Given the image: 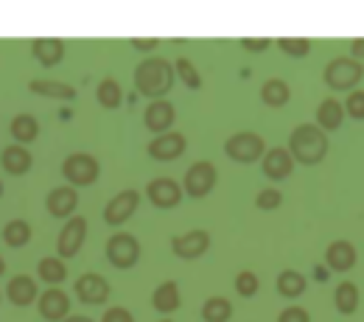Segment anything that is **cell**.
I'll return each instance as SVG.
<instances>
[{
	"label": "cell",
	"mask_w": 364,
	"mask_h": 322,
	"mask_svg": "<svg viewBox=\"0 0 364 322\" xmlns=\"http://www.w3.org/2000/svg\"><path fill=\"white\" fill-rule=\"evenodd\" d=\"M146 196L154 208L168 210V208H177L182 202V185L171 177H157L146 185Z\"/></svg>",
	"instance_id": "obj_11"
},
{
	"label": "cell",
	"mask_w": 364,
	"mask_h": 322,
	"mask_svg": "<svg viewBox=\"0 0 364 322\" xmlns=\"http://www.w3.org/2000/svg\"><path fill=\"white\" fill-rule=\"evenodd\" d=\"M283 205V193L277 190V188H264V190H258V196H255V208L258 210H277Z\"/></svg>",
	"instance_id": "obj_36"
},
{
	"label": "cell",
	"mask_w": 364,
	"mask_h": 322,
	"mask_svg": "<svg viewBox=\"0 0 364 322\" xmlns=\"http://www.w3.org/2000/svg\"><path fill=\"white\" fill-rule=\"evenodd\" d=\"M46 208L53 219H68V216H73V210L79 208V193H76V188H73V185H59V188H53V190L48 193Z\"/></svg>",
	"instance_id": "obj_17"
},
{
	"label": "cell",
	"mask_w": 364,
	"mask_h": 322,
	"mask_svg": "<svg viewBox=\"0 0 364 322\" xmlns=\"http://www.w3.org/2000/svg\"><path fill=\"white\" fill-rule=\"evenodd\" d=\"M180 286L174 283V280H166V283H160L157 289H154V294H151V308L154 311H160V314H174L177 308H180Z\"/></svg>",
	"instance_id": "obj_22"
},
{
	"label": "cell",
	"mask_w": 364,
	"mask_h": 322,
	"mask_svg": "<svg viewBox=\"0 0 364 322\" xmlns=\"http://www.w3.org/2000/svg\"><path fill=\"white\" fill-rule=\"evenodd\" d=\"M216 166L210 160H196L188 171H185V180H182V190L191 196V199H202L208 196L213 188H216Z\"/></svg>",
	"instance_id": "obj_6"
},
{
	"label": "cell",
	"mask_w": 364,
	"mask_h": 322,
	"mask_svg": "<svg viewBox=\"0 0 364 322\" xmlns=\"http://www.w3.org/2000/svg\"><path fill=\"white\" fill-rule=\"evenodd\" d=\"M31 53H34V59H37L43 68H53V65H59L62 56H65V43L56 40V37H37V40L31 43Z\"/></svg>",
	"instance_id": "obj_21"
},
{
	"label": "cell",
	"mask_w": 364,
	"mask_h": 322,
	"mask_svg": "<svg viewBox=\"0 0 364 322\" xmlns=\"http://www.w3.org/2000/svg\"><path fill=\"white\" fill-rule=\"evenodd\" d=\"M174 118H177L174 104L166 101V98H160V101H151V104L146 107V112H143V127H146L149 132H154V135H166V132H171Z\"/></svg>",
	"instance_id": "obj_13"
},
{
	"label": "cell",
	"mask_w": 364,
	"mask_h": 322,
	"mask_svg": "<svg viewBox=\"0 0 364 322\" xmlns=\"http://www.w3.org/2000/svg\"><path fill=\"white\" fill-rule=\"evenodd\" d=\"M364 79V65L356 62L353 56H333L325 70H322V82L325 87L333 92H353L359 90Z\"/></svg>",
	"instance_id": "obj_3"
},
{
	"label": "cell",
	"mask_w": 364,
	"mask_h": 322,
	"mask_svg": "<svg viewBox=\"0 0 364 322\" xmlns=\"http://www.w3.org/2000/svg\"><path fill=\"white\" fill-rule=\"evenodd\" d=\"M261 168H264V177H267V180L280 183V180L291 177V171H294V157L289 154V149L274 146V149H267V154H264V160H261Z\"/></svg>",
	"instance_id": "obj_16"
},
{
	"label": "cell",
	"mask_w": 364,
	"mask_h": 322,
	"mask_svg": "<svg viewBox=\"0 0 364 322\" xmlns=\"http://www.w3.org/2000/svg\"><path fill=\"white\" fill-rule=\"evenodd\" d=\"M140 258V241L132 232H115L107 241V261L115 269H132Z\"/></svg>",
	"instance_id": "obj_7"
},
{
	"label": "cell",
	"mask_w": 364,
	"mask_h": 322,
	"mask_svg": "<svg viewBox=\"0 0 364 322\" xmlns=\"http://www.w3.org/2000/svg\"><path fill=\"white\" fill-rule=\"evenodd\" d=\"M350 56H353L356 62H364V37H356V40L350 43Z\"/></svg>",
	"instance_id": "obj_42"
},
{
	"label": "cell",
	"mask_w": 364,
	"mask_h": 322,
	"mask_svg": "<svg viewBox=\"0 0 364 322\" xmlns=\"http://www.w3.org/2000/svg\"><path fill=\"white\" fill-rule=\"evenodd\" d=\"M73 291H76L79 303H85V306H104L109 297V283L98 272H85L73 283Z\"/></svg>",
	"instance_id": "obj_9"
},
{
	"label": "cell",
	"mask_w": 364,
	"mask_h": 322,
	"mask_svg": "<svg viewBox=\"0 0 364 322\" xmlns=\"http://www.w3.org/2000/svg\"><path fill=\"white\" fill-rule=\"evenodd\" d=\"M274 286H277V294L286 297V300H297V297L309 289L306 275H300L297 269H283V272L277 275V280H274Z\"/></svg>",
	"instance_id": "obj_25"
},
{
	"label": "cell",
	"mask_w": 364,
	"mask_h": 322,
	"mask_svg": "<svg viewBox=\"0 0 364 322\" xmlns=\"http://www.w3.org/2000/svg\"><path fill=\"white\" fill-rule=\"evenodd\" d=\"M101 322H135V317H132V311H129V308L112 306V308H107V311H104Z\"/></svg>",
	"instance_id": "obj_39"
},
{
	"label": "cell",
	"mask_w": 364,
	"mask_h": 322,
	"mask_svg": "<svg viewBox=\"0 0 364 322\" xmlns=\"http://www.w3.org/2000/svg\"><path fill=\"white\" fill-rule=\"evenodd\" d=\"M269 45H272L269 37H244V40H241V48L250 50V53H261V50H267Z\"/></svg>",
	"instance_id": "obj_40"
},
{
	"label": "cell",
	"mask_w": 364,
	"mask_h": 322,
	"mask_svg": "<svg viewBox=\"0 0 364 322\" xmlns=\"http://www.w3.org/2000/svg\"><path fill=\"white\" fill-rule=\"evenodd\" d=\"M345 115H350L353 121H364V90L348 92V98H345Z\"/></svg>",
	"instance_id": "obj_37"
},
{
	"label": "cell",
	"mask_w": 364,
	"mask_h": 322,
	"mask_svg": "<svg viewBox=\"0 0 364 322\" xmlns=\"http://www.w3.org/2000/svg\"><path fill=\"white\" fill-rule=\"evenodd\" d=\"M202 320L205 322H230L232 320V303L228 297H208L202 303Z\"/></svg>",
	"instance_id": "obj_29"
},
{
	"label": "cell",
	"mask_w": 364,
	"mask_h": 322,
	"mask_svg": "<svg viewBox=\"0 0 364 322\" xmlns=\"http://www.w3.org/2000/svg\"><path fill=\"white\" fill-rule=\"evenodd\" d=\"M356 261H359V252L348 238H336L325 249V264L331 272H350L356 267Z\"/></svg>",
	"instance_id": "obj_15"
},
{
	"label": "cell",
	"mask_w": 364,
	"mask_h": 322,
	"mask_svg": "<svg viewBox=\"0 0 364 322\" xmlns=\"http://www.w3.org/2000/svg\"><path fill=\"white\" fill-rule=\"evenodd\" d=\"M137 205H140V193H137L135 188H127V190L115 193V196L104 205V222H107L109 227H118V225L129 222L132 213L137 210Z\"/></svg>",
	"instance_id": "obj_8"
},
{
	"label": "cell",
	"mask_w": 364,
	"mask_h": 322,
	"mask_svg": "<svg viewBox=\"0 0 364 322\" xmlns=\"http://www.w3.org/2000/svg\"><path fill=\"white\" fill-rule=\"evenodd\" d=\"M225 154L235 163H244V166L258 163L267 154V140L258 132H235L225 140Z\"/></svg>",
	"instance_id": "obj_4"
},
{
	"label": "cell",
	"mask_w": 364,
	"mask_h": 322,
	"mask_svg": "<svg viewBox=\"0 0 364 322\" xmlns=\"http://www.w3.org/2000/svg\"><path fill=\"white\" fill-rule=\"evenodd\" d=\"M40 317L48 322H65L70 317V297L62 289H48L40 297Z\"/></svg>",
	"instance_id": "obj_18"
},
{
	"label": "cell",
	"mask_w": 364,
	"mask_h": 322,
	"mask_svg": "<svg viewBox=\"0 0 364 322\" xmlns=\"http://www.w3.org/2000/svg\"><path fill=\"white\" fill-rule=\"evenodd\" d=\"M0 275H3V258H0Z\"/></svg>",
	"instance_id": "obj_44"
},
{
	"label": "cell",
	"mask_w": 364,
	"mask_h": 322,
	"mask_svg": "<svg viewBox=\"0 0 364 322\" xmlns=\"http://www.w3.org/2000/svg\"><path fill=\"white\" fill-rule=\"evenodd\" d=\"M65 322H95V320H90V317H85V314H73V317H68Z\"/></svg>",
	"instance_id": "obj_43"
},
{
	"label": "cell",
	"mask_w": 364,
	"mask_h": 322,
	"mask_svg": "<svg viewBox=\"0 0 364 322\" xmlns=\"http://www.w3.org/2000/svg\"><path fill=\"white\" fill-rule=\"evenodd\" d=\"M0 196H3V183H0Z\"/></svg>",
	"instance_id": "obj_45"
},
{
	"label": "cell",
	"mask_w": 364,
	"mask_h": 322,
	"mask_svg": "<svg viewBox=\"0 0 364 322\" xmlns=\"http://www.w3.org/2000/svg\"><path fill=\"white\" fill-rule=\"evenodd\" d=\"M342 124H345V104L339 101V98H333V95H328V98H322L317 107V127L328 135V132H336V129H342Z\"/></svg>",
	"instance_id": "obj_19"
},
{
	"label": "cell",
	"mask_w": 364,
	"mask_h": 322,
	"mask_svg": "<svg viewBox=\"0 0 364 322\" xmlns=\"http://www.w3.org/2000/svg\"><path fill=\"white\" fill-rule=\"evenodd\" d=\"M6 297H9V303L17 306V308L31 306V303L37 300V283H34V277L14 275L9 280V286H6Z\"/></svg>",
	"instance_id": "obj_20"
},
{
	"label": "cell",
	"mask_w": 364,
	"mask_h": 322,
	"mask_svg": "<svg viewBox=\"0 0 364 322\" xmlns=\"http://www.w3.org/2000/svg\"><path fill=\"white\" fill-rule=\"evenodd\" d=\"M286 149L294 157V163H300V166H319L328 157L331 140H328V135L319 129L317 124H300V127L291 129Z\"/></svg>",
	"instance_id": "obj_2"
},
{
	"label": "cell",
	"mask_w": 364,
	"mask_h": 322,
	"mask_svg": "<svg viewBox=\"0 0 364 322\" xmlns=\"http://www.w3.org/2000/svg\"><path fill=\"white\" fill-rule=\"evenodd\" d=\"M289 98H291V87L283 79H267L261 85V101L272 109H283L289 104Z\"/></svg>",
	"instance_id": "obj_26"
},
{
	"label": "cell",
	"mask_w": 364,
	"mask_h": 322,
	"mask_svg": "<svg viewBox=\"0 0 364 322\" xmlns=\"http://www.w3.org/2000/svg\"><path fill=\"white\" fill-rule=\"evenodd\" d=\"M185 149H188V140H185L182 132H174V129L166 132V135H157V138L146 146L149 157H151V160H160V163H171V160H177Z\"/></svg>",
	"instance_id": "obj_14"
},
{
	"label": "cell",
	"mask_w": 364,
	"mask_h": 322,
	"mask_svg": "<svg viewBox=\"0 0 364 322\" xmlns=\"http://www.w3.org/2000/svg\"><path fill=\"white\" fill-rule=\"evenodd\" d=\"M98 174H101V166H98V160L87 154V151H73V154H68L65 157V163H62V177L68 180V183L79 185V188H85V185H92L98 180Z\"/></svg>",
	"instance_id": "obj_5"
},
{
	"label": "cell",
	"mask_w": 364,
	"mask_h": 322,
	"mask_svg": "<svg viewBox=\"0 0 364 322\" xmlns=\"http://www.w3.org/2000/svg\"><path fill=\"white\" fill-rule=\"evenodd\" d=\"M174 73L185 82V87H188V90H199V87H202V76H199V70L193 68V62H191V59L180 56V59L174 62Z\"/></svg>",
	"instance_id": "obj_34"
},
{
	"label": "cell",
	"mask_w": 364,
	"mask_h": 322,
	"mask_svg": "<svg viewBox=\"0 0 364 322\" xmlns=\"http://www.w3.org/2000/svg\"><path fill=\"white\" fill-rule=\"evenodd\" d=\"M160 322H174V320H160Z\"/></svg>",
	"instance_id": "obj_46"
},
{
	"label": "cell",
	"mask_w": 364,
	"mask_h": 322,
	"mask_svg": "<svg viewBox=\"0 0 364 322\" xmlns=\"http://www.w3.org/2000/svg\"><path fill=\"white\" fill-rule=\"evenodd\" d=\"M174 65L163 56H149L143 59L135 68V87L140 95L151 98V101H160L166 98V92L174 87Z\"/></svg>",
	"instance_id": "obj_1"
},
{
	"label": "cell",
	"mask_w": 364,
	"mask_h": 322,
	"mask_svg": "<svg viewBox=\"0 0 364 322\" xmlns=\"http://www.w3.org/2000/svg\"><path fill=\"white\" fill-rule=\"evenodd\" d=\"M95 98H98V104H101L104 109H118L121 101H124V92H121V85H118L112 76H107V79H101V85L95 87Z\"/></svg>",
	"instance_id": "obj_30"
},
{
	"label": "cell",
	"mask_w": 364,
	"mask_h": 322,
	"mask_svg": "<svg viewBox=\"0 0 364 322\" xmlns=\"http://www.w3.org/2000/svg\"><path fill=\"white\" fill-rule=\"evenodd\" d=\"M277 48L291 59H303V56L311 53V40H306V37H277Z\"/></svg>",
	"instance_id": "obj_33"
},
{
	"label": "cell",
	"mask_w": 364,
	"mask_h": 322,
	"mask_svg": "<svg viewBox=\"0 0 364 322\" xmlns=\"http://www.w3.org/2000/svg\"><path fill=\"white\" fill-rule=\"evenodd\" d=\"M9 132L14 135L17 143H31V140H37V135H40V124H37L34 115L23 112V115H14V118H11Z\"/></svg>",
	"instance_id": "obj_28"
},
{
	"label": "cell",
	"mask_w": 364,
	"mask_h": 322,
	"mask_svg": "<svg viewBox=\"0 0 364 322\" xmlns=\"http://www.w3.org/2000/svg\"><path fill=\"white\" fill-rule=\"evenodd\" d=\"M28 90L46 98H59V101H76V87L65 85V82H46V79H34L28 85Z\"/></svg>",
	"instance_id": "obj_27"
},
{
	"label": "cell",
	"mask_w": 364,
	"mask_h": 322,
	"mask_svg": "<svg viewBox=\"0 0 364 322\" xmlns=\"http://www.w3.org/2000/svg\"><path fill=\"white\" fill-rule=\"evenodd\" d=\"M333 308H336L342 317L356 314V308H359V286H356L353 280H342V283L333 289Z\"/></svg>",
	"instance_id": "obj_24"
},
{
	"label": "cell",
	"mask_w": 364,
	"mask_h": 322,
	"mask_svg": "<svg viewBox=\"0 0 364 322\" xmlns=\"http://www.w3.org/2000/svg\"><path fill=\"white\" fill-rule=\"evenodd\" d=\"M85 235H87V219H82V216L68 219L62 232H59V238H56V252H59V258H73V255H79V249H82V244H85Z\"/></svg>",
	"instance_id": "obj_10"
},
{
	"label": "cell",
	"mask_w": 364,
	"mask_h": 322,
	"mask_svg": "<svg viewBox=\"0 0 364 322\" xmlns=\"http://www.w3.org/2000/svg\"><path fill=\"white\" fill-rule=\"evenodd\" d=\"M171 249L174 255L182 261H193V258H202L208 249H210V232L208 230H191L174 235L171 238Z\"/></svg>",
	"instance_id": "obj_12"
},
{
	"label": "cell",
	"mask_w": 364,
	"mask_h": 322,
	"mask_svg": "<svg viewBox=\"0 0 364 322\" xmlns=\"http://www.w3.org/2000/svg\"><path fill=\"white\" fill-rule=\"evenodd\" d=\"M157 45H160L157 37H137V40H132V48H137V50H154Z\"/></svg>",
	"instance_id": "obj_41"
},
{
	"label": "cell",
	"mask_w": 364,
	"mask_h": 322,
	"mask_svg": "<svg viewBox=\"0 0 364 322\" xmlns=\"http://www.w3.org/2000/svg\"><path fill=\"white\" fill-rule=\"evenodd\" d=\"M277 322H311V314L300 306H286L280 314H277Z\"/></svg>",
	"instance_id": "obj_38"
},
{
	"label": "cell",
	"mask_w": 364,
	"mask_h": 322,
	"mask_svg": "<svg viewBox=\"0 0 364 322\" xmlns=\"http://www.w3.org/2000/svg\"><path fill=\"white\" fill-rule=\"evenodd\" d=\"M31 163H34V157L23 146H6L3 154H0V166L6 168V174H14V177L26 174L31 168Z\"/></svg>",
	"instance_id": "obj_23"
},
{
	"label": "cell",
	"mask_w": 364,
	"mask_h": 322,
	"mask_svg": "<svg viewBox=\"0 0 364 322\" xmlns=\"http://www.w3.org/2000/svg\"><path fill=\"white\" fill-rule=\"evenodd\" d=\"M3 241H6L9 247H23V244H28V241H31V227H28V222L11 219V222L3 227Z\"/></svg>",
	"instance_id": "obj_31"
},
{
	"label": "cell",
	"mask_w": 364,
	"mask_h": 322,
	"mask_svg": "<svg viewBox=\"0 0 364 322\" xmlns=\"http://www.w3.org/2000/svg\"><path fill=\"white\" fill-rule=\"evenodd\" d=\"M235 291L241 294V297H255L258 294V289H261V280H258V275L252 272V269H241L238 275H235Z\"/></svg>",
	"instance_id": "obj_35"
},
{
	"label": "cell",
	"mask_w": 364,
	"mask_h": 322,
	"mask_svg": "<svg viewBox=\"0 0 364 322\" xmlns=\"http://www.w3.org/2000/svg\"><path fill=\"white\" fill-rule=\"evenodd\" d=\"M40 277L48 286H59L68 277V267L62 264V258H43L40 261Z\"/></svg>",
	"instance_id": "obj_32"
}]
</instances>
